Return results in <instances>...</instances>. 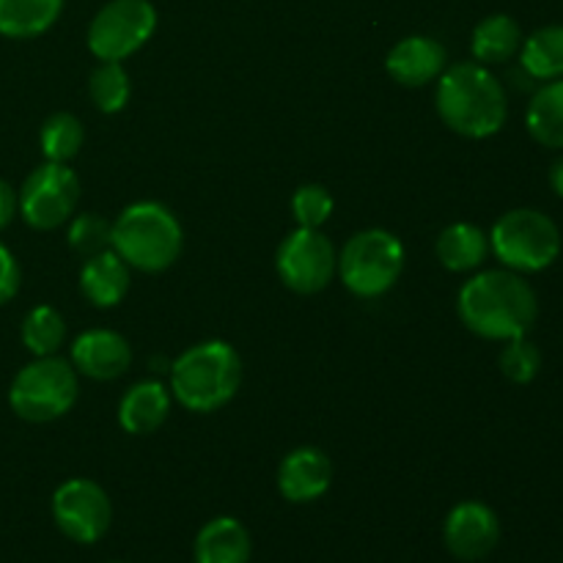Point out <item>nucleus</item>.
I'll return each mask as SVG.
<instances>
[{"mask_svg":"<svg viewBox=\"0 0 563 563\" xmlns=\"http://www.w3.org/2000/svg\"><path fill=\"white\" fill-rule=\"evenodd\" d=\"M445 548L460 561H482L498 548L500 520L482 500H465L449 511L443 526Z\"/></svg>","mask_w":563,"mask_h":563,"instance_id":"nucleus-12","label":"nucleus"},{"mask_svg":"<svg viewBox=\"0 0 563 563\" xmlns=\"http://www.w3.org/2000/svg\"><path fill=\"white\" fill-rule=\"evenodd\" d=\"M88 93H91V102L97 104L99 113H121L132 97L130 75L115 60H99L91 80H88Z\"/></svg>","mask_w":563,"mask_h":563,"instance_id":"nucleus-26","label":"nucleus"},{"mask_svg":"<svg viewBox=\"0 0 563 563\" xmlns=\"http://www.w3.org/2000/svg\"><path fill=\"white\" fill-rule=\"evenodd\" d=\"M242 361L229 341H201L181 352L170 366V394L190 412H218L236 396Z\"/></svg>","mask_w":563,"mask_h":563,"instance_id":"nucleus-3","label":"nucleus"},{"mask_svg":"<svg viewBox=\"0 0 563 563\" xmlns=\"http://www.w3.org/2000/svg\"><path fill=\"white\" fill-rule=\"evenodd\" d=\"M498 363L506 379H511L515 385H528L537 379L539 368H542V352L522 335V339L506 341Z\"/></svg>","mask_w":563,"mask_h":563,"instance_id":"nucleus-29","label":"nucleus"},{"mask_svg":"<svg viewBox=\"0 0 563 563\" xmlns=\"http://www.w3.org/2000/svg\"><path fill=\"white\" fill-rule=\"evenodd\" d=\"M69 363L77 374L97 383H110L132 366V346L121 333L108 328L86 330L71 344Z\"/></svg>","mask_w":563,"mask_h":563,"instance_id":"nucleus-13","label":"nucleus"},{"mask_svg":"<svg viewBox=\"0 0 563 563\" xmlns=\"http://www.w3.org/2000/svg\"><path fill=\"white\" fill-rule=\"evenodd\" d=\"M110 231L113 223L97 212H80L71 218L69 225V247L82 258H91L97 253L108 251L110 247Z\"/></svg>","mask_w":563,"mask_h":563,"instance_id":"nucleus-27","label":"nucleus"},{"mask_svg":"<svg viewBox=\"0 0 563 563\" xmlns=\"http://www.w3.org/2000/svg\"><path fill=\"white\" fill-rule=\"evenodd\" d=\"M110 247L141 273H165L174 267L185 247V229L179 218L159 201L130 203L115 218Z\"/></svg>","mask_w":563,"mask_h":563,"instance_id":"nucleus-4","label":"nucleus"},{"mask_svg":"<svg viewBox=\"0 0 563 563\" xmlns=\"http://www.w3.org/2000/svg\"><path fill=\"white\" fill-rule=\"evenodd\" d=\"M80 396V374L58 355L33 357L16 372L9 388V407L27 423H49L64 418Z\"/></svg>","mask_w":563,"mask_h":563,"instance_id":"nucleus-5","label":"nucleus"},{"mask_svg":"<svg viewBox=\"0 0 563 563\" xmlns=\"http://www.w3.org/2000/svg\"><path fill=\"white\" fill-rule=\"evenodd\" d=\"M80 291L93 308H115L130 291V267L113 247H108L86 258L80 269Z\"/></svg>","mask_w":563,"mask_h":563,"instance_id":"nucleus-17","label":"nucleus"},{"mask_svg":"<svg viewBox=\"0 0 563 563\" xmlns=\"http://www.w3.org/2000/svg\"><path fill=\"white\" fill-rule=\"evenodd\" d=\"M333 484V462L317 445L289 451L278 467V489L289 504H313Z\"/></svg>","mask_w":563,"mask_h":563,"instance_id":"nucleus-14","label":"nucleus"},{"mask_svg":"<svg viewBox=\"0 0 563 563\" xmlns=\"http://www.w3.org/2000/svg\"><path fill=\"white\" fill-rule=\"evenodd\" d=\"M438 115L451 132L471 141H484L504 130L509 119V99L498 77L478 60L445 66L434 93Z\"/></svg>","mask_w":563,"mask_h":563,"instance_id":"nucleus-2","label":"nucleus"},{"mask_svg":"<svg viewBox=\"0 0 563 563\" xmlns=\"http://www.w3.org/2000/svg\"><path fill=\"white\" fill-rule=\"evenodd\" d=\"M550 187L555 190V196L563 198V154L555 159L553 168H550Z\"/></svg>","mask_w":563,"mask_h":563,"instance_id":"nucleus-32","label":"nucleus"},{"mask_svg":"<svg viewBox=\"0 0 563 563\" xmlns=\"http://www.w3.org/2000/svg\"><path fill=\"white\" fill-rule=\"evenodd\" d=\"M20 339L33 357L58 355L66 339V322L58 308L36 306L25 313L20 328Z\"/></svg>","mask_w":563,"mask_h":563,"instance_id":"nucleus-24","label":"nucleus"},{"mask_svg":"<svg viewBox=\"0 0 563 563\" xmlns=\"http://www.w3.org/2000/svg\"><path fill=\"white\" fill-rule=\"evenodd\" d=\"M80 192V179L66 163L38 165L16 192L20 218L36 231L60 229L77 214Z\"/></svg>","mask_w":563,"mask_h":563,"instance_id":"nucleus-9","label":"nucleus"},{"mask_svg":"<svg viewBox=\"0 0 563 563\" xmlns=\"http://www.w3.org/2000/svg\"><path fill=\"white\" fill-rule=\"evenodd\" d=\"M64 0H0V36L36 38L58 22Z\"/></svg>","mask_w":563,"mask_h":563,"instance_id":"nucleus-21","label":"nucleus"},{"mask_svg":"<svg viewBox=\"0 0 563 563\" xmlns=\"http://www.w3.org/2000/svg\"><path fill=\"white\" fill-rule=\"evenodd\" d=\"M456 311L478 339L511 341L531 333L539 300L533 286L515 269H484L462 284Z\"/></svg>","mask_w":563,"mask_h":563,"instance_id":"nucleus-1","label":"nucleus"},{"mask_svg":"<svg viewBox=\"0 0 563 563\" xmlns=\"http://www.w3.org/2000/svg\"><path fill=\"white\" fill-rule=\"evenodd\" d=\"M22 284V273H20V264H16L14 253L0 242V306L11 302L20 291Z\"/></svg>","mask_w":563,"mask_h":563,"instance_id":"nucleus-30","label":"nucleus"},{"mask_svg":"<svg viewBox=\"0 0 563 563\" xmlns=\"http://www.w3.org/2000/svg\"><path fill=\"white\" fill-rule=\"evenodd\" d=\"M445 66H449V53H445L443 42H438L434 36H423V33L396 42L385 58L388 75L405 88L429 86L443 75Z\"/></svg>","mask_w":563,"mask_h":563,"instance_id":"nucleus-15","label":"nucleus"},{"mask_svg":"<svg viewBox=\"0 0 563 563\" xmlns=\"http://www.w3.org/2000/svg\"><path fill=\"white\" fill-rule=\"evenodd\" d=\"M526 126L544 148H563V77L537 88L526 110Z\"/></svg>","mask_w":563,"mask_h":563,"instance_id":"nucleus-22","label":"nucleus"},{"mask_svg":"<svg viewBox=\"0 0 563 563\" xmlns=\"http://www.w3.org/2000/svg\"><path fill=\"white\" fill-rule=\"evenodd\" d=\"M275 267H278L286 289H291L295 295H319L339 275V253L319 229H300L297 225L280 242Z\"/></svg>","mask_w":563,"mask_h":563,"instance_id":"nucleus-10","label":"nucleus"},{"mask_svg":"<svg viewBox=\"0 0 563 563\" xmlns=\"http://www.w3.org/2000/svg\"><path fill=\"white\" fill-rule=\"evenodd\" d=\"M82 124L77 115L71 113H53L44 121L42 132H38V146L47 163H66L77 157V152L82 148Z\"/></svg>","mask_w":563,"mask_h":563,"instance_id":"nucleus-25","label":"nucleus"},{"mask_svg":"<svg viewBox=\"0 0 563 563\" xmlns=\"http://www.w3.org/2000/svg\"><path fill=\"white\" fill-rule=\"evenodd\" d=\"M489 251L506 269L520 275L542 273L561 256V231L539 209H509L489 231Z\"/></svg>","mask_w":563,"mask_h":563,"instance_id":"nucleus-6","label":"nucleus"},{"mask_svg":"<svg viewBox=\"0 0 563 563\" xmlns=\"http://www.w3.org/2000/svg\"><path fill=\"white\" fill-rule=\"evenodd\" d=\"M157 31V9L148 0H108L88 25V49L97 60H126Z\"/></svg>","mask_w":563,"mask_h":563,"instance_id":"nucleus-8","label":"nucleus"},{"mask_svg":"<svg viewBox=\"0 0 563 563\" xmlns=\"http://www.w3.org/2000/svg\"><path fill=\"white\" fill-rule=\"evenodd\" d=\"M405 269V245L394 231L366 229L339 253V278L361 300L388 295Z\"/></svg>","mask_w":563,"mask_h":563,"instance_id":"nucleus-7","label":"nucleus"},{"mask_svg":"<svg viewBox=\"0 0 563 563\" xmlns=\"http://www.w3.org/2000/svg\"><path fill=\"white\" fill-rule=\"evenodd\" d=\"M333 196L324 185H302L291 196V214L300 229H322L333 214Z\"/></svg>","mask_w":563,"mask_h":563,"instance_id":"nucleus-28","label":"nucleus"},{"mask_svg":"<svg viewBox=\"0 0 563 563\" xmlns=\"http://www.w3.org/2000/svg\"><path fill=\"white\" fill-rule=\"evenodd\" d=\"M170 390L159 379H143L135 383L119 401V427L126 434H152L168 421Z\"/></svg>","mask_w":563,"mask_h":563,"instance_id":"nucleus-16","label":"nucleus"},{"mask_svg":"<svg viewBox=\"0 0 563 563\" xmlns=\"http://www.w3.org/2000/svg\"><path fill=\"white\" fill-rule=\"evenodd\" d=\"M522 47V27L509 14H489L473 27L471 53L482 66L509 64Z\"/></svg>","mask_w":563,"mask_h":563,"instance_id":"nucleus-20","label":"nucleus"},{"mask_svg":"<svg viewBox=\"0 0 563 563\" xmlns=\"http://www.w3.org/2000/svg\"><path fill=\"white\" fill-rule=\"evenodd\" d=\"M520 66L533 80H561L563 77V25H544L522 38Z\"/></svg>","mask_w":563,"mask_h":563,"instance_id":"nucleus-23","label":"nucleus"},{"mask_svg":"<svg viewBox=\"0 0 563 563\" xmlns=\"http://www.w3.org/2000/svg\"><path fill=\"white\" fill-rule=\"evenodd\" d=\"M251 533L234 517H214L198 531L196 563H247L251 561Z\"/></svg>","mask_w":563,"mask_h":563,"instance_id":"nucleus-18","label":"nucleus"},{"mask_svg":"<svg viewBox=\"0 0 563 563\" xmlns=\"http://www.w3.org/2000/svg\"><path fill=\"white\" fill-rule=\"evenodd\" d=\"M434 253L449 273H473L487 262L493 251H489V234L482 225L451 223L440 231Z\"/></svg>","mask_w":563,"mask_h":563,"instance_id":"nucleus-19","label":"nucleus"},{"mask_svg":"<svg viewBox=\"0 0 563 563\" xmlns=\"http://www.w3.org/2000/svg\"><path fill=\"white\" fill-rule=\"evenodd\" d=\"M16 212H20V207H16L14 187H11L9 181L0 179V231H3L5 225H11V220L16 218Z\"/></svg>","mask_w":563,"mask_h":563,"instance_id":"nucleus-31","label":"nucleus"},{"mask_svg":"<svg viewBox=\"0 0 563 563\" xmlns=\"http://www.w3.org/2000/svg\"><path fill=\"white\" fill-rule=\"evenodd\" d=\"M53 520L71 542L93 544L113 522V504L91 478H69L53 495Z\"/></svg>","mask_w":563,"mask_h":563,"instance_id":"nucleus-11","label":"nucleus"},{"mask_svg":"<svg viewBox=\"0 0 563 563\" xmlns=\"http://www.w3.org/2000/svg\"><path fill=\"white\" fill-rule=\"evenodd\" d=\"M113 563H119V561H113Z\"/></svg>","mask_w":563,"mask_h":563,"instance_id":"nucleus-33","label":"nucleus"}]
</instances>
